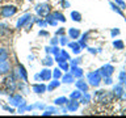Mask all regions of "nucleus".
I'll return each instance as SVG.
<instances>
[{
  "label": "nucleus",
  "instance_id": "obj_1",
  "mask_svg": "<svg viewBox=\"0 0 126 118\" xmlns=\"http://www.w3.org/2000/svg\"><path fill=\"white\" fill-rule=\"evenodd\" d=\"M4 84V89L1 93H13L16 89H17V81H16V72H13L12 75H8V76L4 79L3 81Z\"/></svg>",
  "mask_w": 126,
  "mask_h": 118
},
{
  "label": "nucleus",
  "instance_id": "obj_2",
  "mask_svg": "<svg viewBox=\"0 0 126 118\" xmlns=\"http://www.w3.org/2000/svg\"><path fill=\"white\" fill-rule=\"evenodd\" d=\"M35 12H37V15L39 17H46V16L50 15V12H51L50 4H47V3L37 4V5H35Z\"/></svg>",
  "mask_w": 126,
  "mask_h": 118
},
{
  "label": "nucleus",
  "instance_id": "obj_3",
  "mask_svg": "<svg viewBox=\"0 0 126 118\" xmlns=\"http://www.w3.org/2000/svg\"><path fill=\"white\" fill-rule=\"evenodd\" d=\"M16 12H17V8H16V7H13V5H5V7L1 8V11H0V16L8 18V17H11V16L16 15Z\"/></svg>",
  "mask_w": 126,
  "mask_h": 118
},
{
  "label": "nucleus",
  "instance_id": "obj_4",
  "mask_svg": "<svg viewBox=\"0 0 126 118\" xmlns=\"http://www.w3.org/2000/svg\"><path fill=\"white\" fill-rule=\"evenodd\" d=\"M87 77H88L89 84L93 85V87H97L98 84H100V81H101V76H100L98 72H89Z\"/></svg>",
  "mask_w": 126,
  "mask_h": 118
},
{
  "label": "nucleus",
  "instance_id": "obj_5",
  "mask_svg": "<svg viewBox=\"0 0 126 118\" xmlns=\"http://www.w3.org/2000/svg\"><path fill=\"white\" fill-rule=\"evenodd\" d=\"M94 98H96L98 102H108V101H110V98H112V94H109V92H106V90H98Z\"/></svg>",
  "mask_w": 126,
  "mask_h": 118
},
{
  "label": "nucleus",
  "instance_id": "obj_6",
  "mask_svg": "<svg viewBox=\"0 0 126 118\" xmlns=\"http://www.w3.org/2000/svg\"><path fill=\"white\" fill-rule=\"evenodd\" d=\"M32 18H33V16H32L30 13L24 15L22 17L17 21V25H16V28H17V29H21V28H24L28 22H30V21H32Z\"/></svg>",
  "mask_w": 126,
  "mask_h": 118
},
{
  "label": "nucleus",
  "instance_id": "obj_7",
  "mask_svg": "<svg viewBox=\"0 0 126 118\" xmlns=\"http://www.w3.org/2000/svg\"><path fill=\"white\" fill-rule=\"evenodd\" d=\"M22 97H21V94H11L9 96V104L11 105H13V106H20V105H22Z\"/></svg>",
  "mask_w": 126,
  "mask_h": 118
},
{
  "label": "nucleus",
  "instance_id": "obj_8",
  "mask_svg": "<svg viewBox=\"0 0 126 118\" xmlns=\"http://www.w3.org/2000/svg\"><path fill=\"white\" fill-rule=\"evenodd\" d=\"M11 71V62L8 59H4V60H0V75L3 74H8Z\"/></svg>",
  "mask_w": 126,
  "mask_h": 118
},
{
  "label": "nucleus",
  "instance_id": "obj_9",
  "mask_svg": "<svg viewBox=\"0 0 126 118\" xmlns=\"http://www.w3.org/2000/svg\"><path fill=\"white\" fill-rule=\"evenodd\" d=\"M17 74L20 75V77H21L22 81H28V74H26V70L25 67H24L21 63H17Z\"/></svg>",
  "mask_w": 126,
  "mask_h": 118
},
{
  "label": "nucleus",
  "instance_id": "obj_10",
  "mask_svg": "<svg viewBox=\"0 0 126 118\" xmlns=\"http://www.w3.org/2000/svg\"><path fill=\"white\" fill-rule=\"evenodd\" d=\"M51 76H53V71H50L49 68L42 70V71H41V74H39V77H41V80H42V81H47V80H50Z\"/></svg>",
  "mask_w": 126,
  "mask_h": 118
},
{
  "label": "nucleus",
  "instance_id": "obj_11",
  "mask_svg": "<svg viewBox=\"0 0 126 118\" xmlns=\"http://www.w3.org/2000/svg\"><path fill=\"white\" fill-rule=\"evenodd\" d=\"M32 89H33V92H35V93H38V94H41V93H43V92H46V85L45 84H33L32 85Z\"/></svg>",
  "mask_w": 126,
  "mask_h": 118
},
{
  "label": "nucleus",
  "instance_id": "obj_12",
  "mask_svg": "<svg viewBox=\"0 0 126 118\" xmlns=\"http://www.w3.org/2000/svg\"><path fill=\"white\" fill-rule=\"evenodd\" d=\"M75 85H76V88L80 90V92H88V84H87L84 80H78L75 83Z\"/></svg>",
  "mask_w": 126,
  "mask_h": 118
},
{
  "label": "nucleus",
  "instance_id": "obj_13",
  "mask_svg": "<svg viewBox=\"0 0 126 118\" xmlns=\"http://www.w3.org/2000/svg\"><path fill=\"white\" fill-rule=\"evenodd\" d=\"M66 105H67V109H68L70 112H75V110H78V108H79V102L76 100H72V98H71V101H67Z\"/></svg>",
  "mask_w": 126,
  "mask_h": 118
},
{
  "label": "nucleus",
  "instance_id": "obj_14",
  "mask_svg": "<svg viewBox=\"0 0 126 118\" xmlns=\"http://www.w3.org/2000/svg\"><path fill=\"white\" fill-rule=\"evenodd\" d=\"M71 74L74 75V77H81L83 70L79 68V67H76V66H72V68H71Z\"/></svg>",
  "mask_w": 126,
  "mask_h": 118
},
{
  "label": "nucleus",
  "instance_id": "obj_15",
  "mask_svg": "<svg viewBox=\"0 0 126 118\" xmlns=\"http://www.w3.org/2000/svg\"><path fill=\"white\" fill-rule=\"evenodd\" d=\"M62 81L66 83V84L74 83V75H72V74H64V75L62 76Z\"/></svg>",
  "mask_w": 126,
  "mask_h": 118
},
{
  "label": "nucleus",
  "instance_id": "obj_16",
  "mask_svg": "<svg viewBox=\"0 0 126 118\" xmlns=\"http://www.w3.org/2000/svg\"><path fill=\"white\" fill-rule=\"evenodd\" d=\"M68 35H70V38L76 39V38H79V35H80V31H79V29H75V28H72V29L68 30Z\"/></svg>",
  "mask_w": 126,
  "mask_h": 118
},
{
  "label": "nucleus",
  "instance_id": "obj_17",
  "mask_svg": "<svg viewBox=\"0 0 126 118\" xmlns=\"http://www.w3.org/2000/svg\"><path fill=\"white\" fill-rule=\"evenodd\" d=\"M51 16L57 20V21H62V22H64L66 21V17H64V15H62L61 12H53L51 13Z\"/></svg>",
  "mask_w": 126,
  "mask_h": 118
},
{
  "label": "nucleus",
  "instance_id": "obj_18",
  "mask_svg": "<svg viewBox=\"0 0 126 118\" xmlns=\"http://www.w3.org/2000/svg\"><path fill=\"white\" fill-rule=\"evenodd\" d=\"M59 85H61V81H58V79H55L54 81H51L50 84H49V85L46 87V89H47V90H50V92H51V90H53V89L58 88Z\"/></svg>",
  "mask_w": 126,
  "mask_h": 118
},
{
  "label": "nucleus",
  "instance_id": "obj_19",
  "mask_svg": "<svg viewBox=\"0 0 126 118\" xmlns=\"http://www.w3.org/2000/svg\"><path fill=\"white\" fill-rule=\"evenodd\" d=\"M11 31L9 26L7 25V24H0V35H5Z\"/></svg>",
  "mask_w": 126,
  "mask_h": 118
},
{
  "label": "nucleus",
  "instance_id": "obj_20",
  "mask_svg": "<svg viewBox=\"0 0 126 118\" xmlns=\"http://www.w3.org/2000/svg\"><path fill=\"white\" fill-rule=\"evenodd\" d=\"M68 46L72 49V51H74L75 54H79V53H80V50H81L80 45H79V43H76V42H71V43H68Z\"/></svg>",
  "mask_w": 126,
  "mask_h": 118
},
{
  "label": "nucleus",
  "instance_id": "obj_21",
  "mask_svg": "<svg viewBox=\"0 0 126 118\" xmlns=\"http://www.w3.org/2000/svg\"><path fill=\"white\" fill-rule=\"evenodd\" d=\"M101 71H102V74H104L105 76H110V75L113 74V67L112 66H105Z\"/></svg>",
  "mask_w": 126,
  "mask_h": 118
},
{
  "label": "nucleus",
  "instance_id": "obj_22",
  "mask_svg": "<svg viewBox=\"0 0 126 118\" xmlns=\"http://www.w3.org/2000/svg\"><path fill=\"white\" fill-rule=\"evenodd\" d=\"M67 101H68V100H67L66 97H58V98H55V100H54V104L58 105V106H62V105H64Z\"/></svg>",
  "mask_w": 126,
  "mask_h": 118
},
{
  "label": "nucleus",
  "instance_id": "obj_23",
  "mask_svg": "<svg viewBox=\"0 0 126 118\" xmlns=\"http://www.w3.org/2000/svg\"><path fill=\"white\" fill-rule=\"evenodd\" d=\"M46 22H47V25H53V26L57 25V20H55L53 16H51V13L46 16Z\"/></svg>",
  "mask_w": 126,
  "mask_h": 118
},
{
  "label": "nucleus",
  "instance_id": "obj_24",
  "mask_svg": "<svg viewBox=\"0 0 126 118\" xmlns=\"http://www.w3.org/2000/svg\"><path fill=\"white\" fill-rule=\"evenodd\" d=\"M71 17H72V20H74V21H76V22L81 21V15L79 13V12H76V11L71 12Z\"/></svg>",
  "mask_w": 126,
  "mask_h": 118
},
{
  "label": "nucleus",
  "instance_id": "obj_25",
  "mask_svg": "<svg viewBox=\"0 0 126 118\" xmlns=\"http://www.w3.org/2000/svg\"><path fill=\"white\" fill-rule=\"evenodd\" d=\"M8 50L7 49H0V60H4V59H8Z\"/></svg>",
  "mask_w": 126,
  "mask_h": 118
},
{
  "label": "nucleus",
  "instance_id": "obj_26",
  "mask_svg": "<svg viewBox=\"0 0 126 118\" xmlns=\"http://www.w3.org/2000/svg\"><path fill=\"white\" fill-rule=\"evenodd\" d=\"M122 92H124V89H122L121 85L114 87V94H116L117 97H121V96H122Z\"/></svg>",
  "mask_w": 126,
  "mask_h": 118
},
{
  "label": "nucleus",
  "instance_id": "obj_27",
  "mask_svg": "<svg viewBox=\"0 0 126 118\" xmlns=\"http://www.w3.org/2000/svg\"><path fill=\"white\" fill-rule=\"evenodd\" d=\"M53 58L51 57H46L45 59L42 60V64H45V66H53Z\"/></svg>",
  "mask_w": 126,
  "mask_h": 118
},
{
  "label": "nucleus",
  "instance_id": "obj_28",
  "mask_svg": "<svg viewBox=\"0 0 126 118\" xmlns=\"http://www.w3.org/2000/svg\"><path fill=\"white\" fill-rule=\"evenodd\" d=\"M59 68L63 70L64 72H67V71H68V64H67V60H63V62L59 63Z\"/></svg>",
  "mask_w": 126,
  "mask_h": 118
},
{
  "label": "nucleus",
  "instance_id": "obj_29",
  "mask_svg": "<svg viewBox=\"0 0 126 118\" xmlns=\"http://www.w3.org/2000/svg\"><path fill=\"white\" fill-rule=\"evenodd\" d=\"M72 100H78V98H80L81 97V93H80V90H75V92L71 93V96H70Z\"/></svg>",
  "mask_w": 126,
  "mask_h": 118
},
{
  "label": "nucleus",
  "instance_id": "obj_30",
  "mask_svg": "<svg viewBox=\"0 0 126 118\" xmlns=\"http://www.w3.org/2000/svg\"><path fill=\"white\" fill-rule=\"evenodd\" d=\"M53 76H54V79H59L62 76V72H61V68H55L54 71H53Z\"/></svg>",
  "mask_w": 126,
  "mask_h": 118
},
{
  "label": "nucleus",
  "instance_id": "obj_31",
  "mask_svg": "<svg viewBox=\"0 0 126 118\" xmlns=\"http://www.w3.org/2000/svg\"><path fill=\"white\" fill-rule=\"evenodd\" d=\"M59 55H61V57L64 59V60H68V59H70L68 53H67V51H64V50H61V51H59Z\"/></svg>",
  "mask_w": 126,
  "mask_h": 118
},
{
  "label": "nucleus",
  "instance_id": "obj_32",
  "mask_svg": "<svg viewBox=\"0 0 126 118\" xmlns=\"http://www.w3.org/2000/svg\"><path fill=\"white\" fill-rule=\"evenodd\" d=\"M120 81H121V84H126V74L124 71L120 74Z\"/></svg>",
  "mask_w": 126,
  "mask_h": 118
},
{
  "label": "nucleus",
  "instance_id": "obj_33",
  "mask_svg": "<svg viewBox=\"0 0 126 118\" xmlns=\"http://www.w3.org/2000/svg\"><path fill=\"white\" fill-rule=\"evenodd\" d=\"M114 47L122 50V49H124V42H122V41H116V42H114Z\"/></svg>",
  "mask_w": 126,
  "mask_h": 118
},
{
  "label": "nucleus",
  "instance_id": "obj_34",
  "mask_svg": "<svg viewBox=\"0 0 126 118\" xmlns=\"http://www.w3.org/2000/svg\"><path fill=\"white\" fill-rule=\"evenodd\" d=\"M85 93V96H83V98H81V102L83 104H88V101H89V98H91V96L87 92H84Z\"/></svg>",
  "mask_w": 126,
  "mask_h": 118
},
{
  "label": "nucleus",
  "instance_id": "obj_35",
  "mask_svg": "<svg viewBox=\"0 0 126 118\" xmlns=\"http://www.w3.org/2000/svg\"><path fill=\"white\" fill-rule=\"evenodd\" d=\"M59 43H61V45H63V46H64V45H67V43H68V42H67V38L64 37V34H63V35H62L61 38H59Z\"/></svg>",
  "mask_w": 126,
  "mask_h": 118
},
{
  "label": "nucleus",
  "instance_id": "obj_36",
  "mask_svg": "<svg viewBox=\"0 0 126 118\" xmlns=\"http://www.w3.org/2000/svg\"><path fill=\"white\" fill-rule=\"evenodd\" d=\"M110 5H112V8H113V9L117 12V13H120V15L122 16V12H121V9H120V8H118L117 5H116V4H114V3H110Z\"/></svg>",
  "mask_w": 126,
  "mask_h": 118
},
{
  "label": "nucleus",
  "instance_id": "obj_37",
  "mask_svg": "<svg viewBox=\"0 0 126 118\" xmlns=\"http://www.w3.org/2000/svg\"><path fill=\"white\" fill-rule=\"evenodd\" d=\"M35 22H37V24H38V25L41 26V28H45V26L47 25V22H46V21H42V20H37Z\"/></svg>",
  "mask_w": 126,
  "mask_h": 118
},
{
  "label": "nucleus",
  "instance_id": "obj_38",
  "mask_svg": "<svg viewBox=\"0 0 126 118\" xmlns=\"http://www.w3.org/2000/svg\"><path fill=\"white\" fill-rule=\"evenodd\" d=\"M57 34H58V35H63V34H64V29H63V28L58 29V30H57Z\"/></svg>",
  "mask_w": 126,
  "mask_h": 118
},
{
  "label": "nucleus",
  "instance_id": "obj_39",
  "mask_svg": "<svg viewBox=\"0 0 126 118\" xmlns=\"http://www.w3.org/2000/svg\"><path fill=\"white\" fill-rule=\"evenodd\" d=\"M80 60H81V59H74V60H72V63H71V64H72V66H78L79 63H80Z\"/></svg>",
  "mask_w": 126,
  "mask_h": 118
},
{
  "label": "nucleus",
  "instance_id": "obj_40",
  "mask_svg": "<svg viewBox=\"0 0 126 118\" xmlns=\"http://www.w3.org/2000/svg\"><path fill=\"white\" fill-rule=\"evenodd\" d=\"M116 3H117V4H120L121 7H124V8H126V4H125L124 1H122V0H116Z\"/></svg>",
  "mask_w": 126,
  "mask_h": 118
},
{
  "label": "nucleus",
  "instance_id": "obj_41",
  "mask_svg": "<svg viewBox=\"0 0 126 118\" xmlns=\"http://www.w3.org/2000/svg\"><path fill=\"white\" fill-rule=\"evenodd\" d=\"M57 43H58V39H57V38H53V39H51V46H57Z\"/></svg>",
  "mask_w": 126,
  "mask_h": 118
},
{
  "label": "nucleus",
  "instance_id": "obj_42",
  "mask_svg": "<svg viewBox=\"0 0 126 118\" xmlns=\"http://www.w3.org/2000/svg\"><path fill=\"white\" fill-rule=\"evenodd\" d=\"M62 5L63 7H70V3L66 1V0H62Z\"/></svg>",
  "mask_w": 126,
  "mask_h": 118
},
{
  "label": "nucleus",
  "instance_id": "obj_43",
  "mask_svg": "<svg viewBox=\"0 0 126 118\" xmlns=\"http://www.w3.org/2000/svg\"><path fill=\"white\" fill-rule=\"evenodd\" d=\"M47 34H49V33H47V31H45V30H41V31H39V35H43V37H46Z\"/></svg>",
  "mask_w": 126,
  "mask_h": 118
},
{
  "label": "nucleus",
  "instance_id": "obj_44",
  "mask_svg": "<svg viewBox=\"0 0 126 118\" xmlns=\"http://www.w3.org/2000/svg\"><path fill=\"white\" fill-rule=\"evenodd\" d=\"M117 34H120V30H118V29H114V30L112 31V35H117Z\"/></svg>",
  "mask_w": 126,
  "mask_h": 118
}]
</instances>
